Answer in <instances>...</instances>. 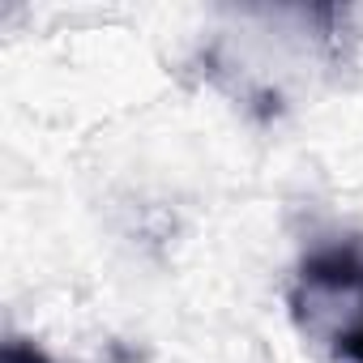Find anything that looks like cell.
Segmentation results:
<instances>
[{"instance_id": "1", "label": "cell", "mask_w": 363, "mask_h": 363, "mask_svg": "<svg viewBox=\"0 0 363 363\" xmlns=\"http://www.w3.org/2000/svg\"><path fill=\"white\" fill-rule=\"evenodd\" d=\"M354 299V320L333 337L337 359L363 363V252L359 248H325L299 265V282L291 291L295 320L312 329L333 303Z\"/></svg>"}, {"instance_id": "2", "label": "cell", "mask_w": 363, "mask_h": 363, "mask_svg": "<svg viewBox=\"0 0 363 363\" xmlns=\"http://www.w3.org/2000/svg\"><path fill=\"white\" fill-rule=\"evenodd\" d=\"M0 363H52L39 346H30V342H22V337H9L5 342V350H0Z\"/></svg>"}]
</instances>
